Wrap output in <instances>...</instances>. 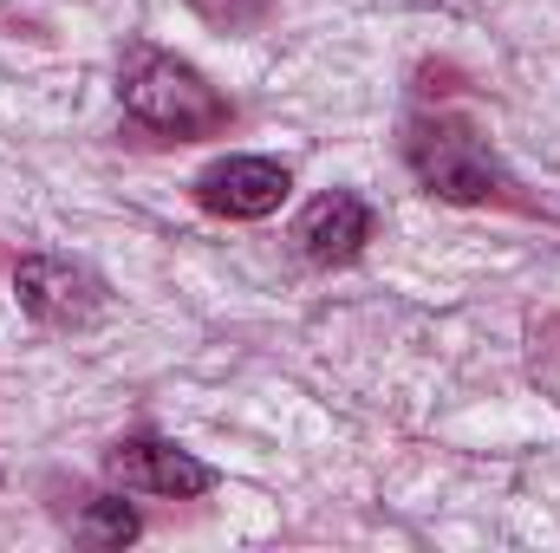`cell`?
I'll return each mask as SVG.
<instances>
[{"label": "cell", "instance_id": "obj_1", "mask_svg": "<svg viewBox=\"0 0 560 553\" xmlns=\"http://www.w3.org/2000/svg\"><path fill=\"white\" fill-rule=\"evenodd\" d=\"M118 105H125V118H138L143 131L176 138V143L215 138V131L235 125V105L189 59H176L163 46H125V59H118Z\"/></svg>", "mask_w": 560, "mask_h": 553}, {"label": "cell", "instance_id": "obj_2", "mask_svg": "<svg viewBox=\"0 0 560 553\" xmlns=\"http://www.w3.org/2000/svg\"><path fill=\"white\" fill-rule=\"evenodd\" d=\"M405 163H411V176H418L436 202H463V209L502 202V196L515 189L509 169H502V156L489 150V138H482L469 118H450V111L411 118V131H405Z\"/></svg>", "mask_w": 560, "mask_h": 553}, {"label": "cell", "instance_id": "obj_3", "mask_svg": "<svg viewBox=\"0 0 560 553\" xmlns=\"http://www.w3.org/2000/svg\"><path fill=\"white\" fill-rule=\"evenodd\" d=\"M13 299L26 319L59 326V332H85L105 319V280L72 255H20L13 261Z\"/></svg>", "mask_w": 560, "mask_h": 553}, {"label": "cell", "instance_id": "obj_4", "mask_svg": "<svg viewBox=\"0 0 560 553\" xmlns=\"http://www.w3.org/2000/svg\"><path fill=\"white\" fill-rule=\"evenodd\" d=\"M105 475L125 482V489H138V495H163V502H196V495L215 489V469L202 456L163 443V436H125V443H112L105 449Z\"/></svg>", "mask_w": 560, "mask_h": 553}, {"label": "cell", "instance_id": "obj_5", "mask_svg": "<svg viewBox=\"0 0 560 553\" xmlns=\"http://www.w3.org/2000/svg\"><path fill=\"white\" fill-rule=\"evenodd\" d=\"M287 189H293V176L275 156H222V163H209L196 176V202L209 215H222V222H261V215H275L280 202H287Z\"/></svg>", "mask_w": 560, "mask_h": 553}, {"label": "cell", "instance_id": "obj_6", "mask_svg": "<svg viewBox=\"0 0 560 553\" xmlns=\"http://www.w3.org/2000/svg\"><path fill=\"white\" fill-rule=\"evenodd\" d=\"M372 228H378V215H372L365 196H352V189H326V196L306 202V215L293 222V242H300V255H306L313 268H352V261L365 255Z\"/></svg>", "mask_w": 560, "mask_h": 553}, {"label": "cell", "instance_id": "obj_7", "mask_svg": "<svg viewBox=\"0 0 560 553\" xmlns=\"http://www.w3.org/2000/svg\"><path fill=\"white\" fill-rule=\"evenodd\" d=\"M85 528H92V541H105V548H125V541H138V515H131V502H92Z\"/></svg>", "mask_w": 560, "mask_h": 553}, {"label": "cell", "instance_id": "obj_8", "mask_svg": "<svg viewBox=\"0 0 560 553\" xmlns=\"http://www.w3.org/2000/svg\"><path fill=\"white\" fill-rule=\"evenodd\" d=\"M202 20H215V26H255L275 0H189Z\"/></svg>", "mask_w": 560, "mask_h": 553}]
</instances>
